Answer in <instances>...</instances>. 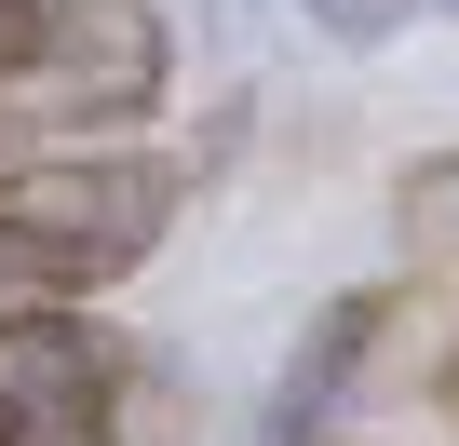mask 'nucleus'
I'll return each mask as SVG.
<instances>
[{
    "label": "nucleus",
    "instance_id": "nucleus-4",
    "mask_svg": "<svg viewBox=\"0 0 459 446\" xmlns=\"http://www.w3.org/2000/svg\"><path fill=\"white\" fill-rule=\"evenodd\" d=\"M405 325V284H351V298H325V325L298 338V365H284V406H271V446H311V419L378 365V338Z\"/></svg>",
    "mask_w": 459,
    "mask_h": 446
},
{
    "label": "nucleus",
    "instance_id": "nucleus-5",
    "mask_svg": "<svg viewBox=\"0 0 459 446\" xmlns=\"http://www.w3.org/2000/svg\"><path fill=\"white\" fill-rule=\"evenodd\" d=\"M405 14H419V0H311V28H325V41H351V55H365V41H392Z\"/></svg>",
    "mask_w": 459,
    "mask_h": 446
},
{
    "label": "nucleus",
    "instance_id": "nucleus-7",
    "mask_svg": "<svg viewBox=\"0 0 459 446\" xmlns=\"http://www.w3.org/2000/svg\"><path fill=\"white\" fill-rule=\"evenodd\" d=\"M446 419H459V365H446Z\"/></svg>",
    "mask_w": 459,
    "mask_h": 446
},
{
    "label": "nucleus",
    "instance_id": "nucleus-6",
    "mask_svg": "<svg viewBox=\"0 0 459 446\" xmlns=\"http://www.w3.org/2000/svg\"><path fill=\"white\" fill-rule=\"evenodd\" d=\"M55 14H68V0H0V82L41 55V28H55Z\"/></svg>",
    "mask_w": 459,
    "mask_h": 446
},
{
    "label": "nucleus",
    "instance_id": "nucleus-3",
    "mask_svg": "<svg viewBox=\"0 0 459 446\" xmlns=\"http://www.w3.org/2000/svg\"><path fill=\"white\" fill-rule=\"evenodd\" d=\"M135 338L95 311H0V446H108Z\"/></svg>",
    "mask_w": 459,
    "mask_h": 446
},
{
    "label": "nucleus",
    "instance_id": "nucleus-1",
    "mask_svg": "<svg viewBox=\"0 0 459 446\" xmlns=\"http://www.w3.org/2000/svg\"><path fill=\"white\" fill-rule=\"evenodd\" d=\"M189 216V162L162 149H28L0 162V311H68L162 258Z\"/></svg>",
    "mask_w": 459,
    "mask_h": 446
},
{
    "label": "nucleus",
    "instance_id": "nucleus-2",
    "mask_svg": "<svg viewBox=\"0 0 459 446\" xmlns=\"http://www.w3.org/2000/svg\"><path fill=\"white\" fill-rule=\"evenodd\" d=\"M162 95V14L149 0H68L41 55L0 82V136L14 122H135Z\"/></svg>",
    "mask_w": 459,
    "mask_h": 446
}]
</instances>
